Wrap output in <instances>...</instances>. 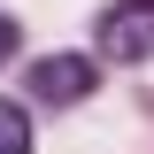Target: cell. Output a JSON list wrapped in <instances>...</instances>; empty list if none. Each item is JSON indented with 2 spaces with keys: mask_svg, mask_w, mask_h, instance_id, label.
I'll return each instance as SVG.
<instances>
[{
  "mask_svg": "<svg viewBox=\"0 0 154 154\" xmlns=\"http://www.w3.org/2000/svg\"><path fill=\"white\" fill-rule=\"evenodd\" d=\"M31 93L54 100V108H69V100L93 93V62H85V54H46V62L31 69Z\"/></svg>",
  "mask_w": 154,
  "mask_h": 154,
  "instance_id": "2",
  "label": "cell"
},
{
  "mask_svg": "<svg viewBox=\"0 0 154 154\" xmlns=\"http://www.w3.org/2000/svg\"><path fill=\"white\" fill-rule=\"evenodd\" d=\"M16 46H23V31H16L8 16H0V62H16Z\"/></svg>",
  "mask_w": 154,
  "mask_h": 154,
  "instance_id": "4",
  "label": "cell"
},
{
  "mask_svg": "<svg viewBox=\"0 0 154 154\" xmlns=\"http://www.w3.org/2000/svg\"><path fill=\"white\" fill-rule=\"evenodd\" d=\"M100 46H108L116 62H139L154 54V0H123L108 23H100Z\"/></svg>",
  "mask_w": 154,
  "mask_h": 154,
  "instance_id": "1",
  "label": "cell"
},
{
  "mask_svg": "<svg viewBox=\"0 0 154 154\" xmlns=\"http://www.w3.org/2000/svg\"><path fill=\"white\" fill-rule=\"evenodd\" d=\"M0 154H31V116L16 100H0Z\"/></svg>",
  "mask_w": 154,
  "mask_h": 154,
  "instance_id": "3",
  "label": "cell"
}]
</instances>
